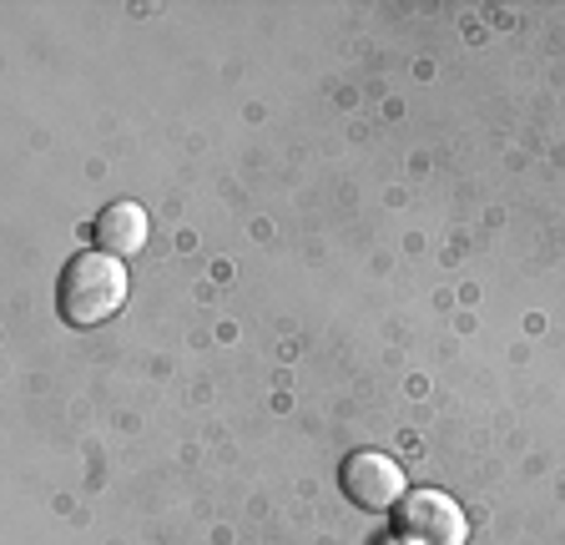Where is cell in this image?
<instances>
[{
	"instance_id": "obj_1",
	"label": "cell",
	"mask_w": 565,
	"mask_h": 545,
	"mask_svg": "<svg viewBox=\"0 0 565 545\" xmlns=\"http://www.w3.org/2000/svg\"><path fill=\"white\" fill-rule=\"evenodd\" d=\"M127 303V263L111 253H76L56 278V313L71 329H102Z\"/></svg>"
},
{
	"instance_id": "obj_2",
	"label": "cell",
	"mask_w": 565,
	"mask_h": 545,
	"mask_svg": "<svg viewBox=\"0 0 565 545\" xmlns=\"http://www.w3.org/2000/svg\"><path fill=\"white\" fill-rule=\"evenodd\" d=\"M394 531L409 545H465L470 541V521H465V510L445 490H409L394 505Z\"/></svg>"
},
{
	"instance_id": "obj_3",
	"label": "cell",
	"mask_w": 565,
	"mask_h": 545,
	"mask_svg": "<svg viewBox=\"0 0 565 545\" xmlns=\"http://www.w3.org/2000/svg\"><path fill=\"white\" fill-rule=\"evenodd\" d=\"M339 490L349 505L369 510V515L394 510L404 495H409V490H404V470L379 450H353L349 460L339 464Z\"/></svg>"
},
{
	"instance_id": "obj_4",
	"label": "cell",
	"mask_w": 565,
	"mask_h": 545,
	"mask_svg": "<svg viewBox=\"0 0 565 545\" xmlns=\"http://www.w3.org/2000/svg\"><path fill=\"white\" fill-rule=\"evenodd\" d=\"M92 237H96V253H111V258L127 263L147 248V213L137 202H111V207L96 213Z\"/></svg>"
}]
</instances>
